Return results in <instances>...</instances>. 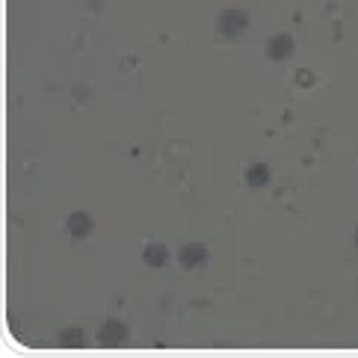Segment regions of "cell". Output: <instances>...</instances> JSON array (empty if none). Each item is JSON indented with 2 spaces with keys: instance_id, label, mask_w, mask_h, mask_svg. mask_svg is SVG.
I'll return each mask as SVG.
<instances>
[{
  "instance_id": "7",
  "label": "cell",
  "mask_w": 358,
  "mask_h": 358,
  "mask_svg": "<svg viewBox=\"0 0 358 358\" xmlns=\"http://www.w3.org/2000/svg\"><path fill=\"white\" fill-rule=\"evenodd\" d=\"M270 178H273V172H270V166L266 163H252L249 169H246V184L249 187H255V189H261V187H266L270 184Z\"/></svg>"
},
{
  "instance_id": "10",
  "label": "cell",
  "mask_w": 358,
  "mask_h": 358,
  "mask_svg": "<svg viewBox=\"0 0 358 358\" xmlns=\"http://www.w3.org/2000/svg\"><path fill=\"white\" fill-rule=\"evenodd\" d=\"M355 249H358V228H355Z\"/></svg>"
},
{
  "instance_id": "9",
  "label": "cell",
  "mask_w": 358,
  "mask_h": 358,
  "mask_svg": "<svg viewBox=\"0 0 358 358\" xmlns=\"http://www.w3.org/2000/svg\"><path fill=\"white\" fill-rule=\"evenodd\" d=\"M296 83H299V86H311V83H314V74H311L308 69H299V71H296Z\"/></svg>"
},
{
  "instance_id": "3",
  "label": "cell",
  "mask_w": 358,
  "mask_h": 358,
  "mask_svg": "<svg viewBox=\"0 0 358 358\" xmlns=\"http://www.w3.org/2000/svg\"><path fill=\"white\" fill-rule=\"evenodd\" d=\"M293 36H287V33H278V36H273L270 42H266V57H270L273 62H285V59H290L293 57Z\"/></svg>"
},
{
  "instance_id": "6",
  "label": "cell",
  "mask_w": 358,
  "mask_h": 358,
  "mask_svg": "<svg viewBox=\"0 0 358 358\" xmlns=\"http://www.w3.org/2000/svg\"><path fill=\"white\" fill-rule=\"evenodd\" d=\"M66 231H69L71 237L83 240V237L92 234V220H89L86 213H71L69 220H66Z\"/></svg>"
},
{
  "instance_id": "2",
  "label": "cell",
  "mask_w": 358,
  "mask_h": 358,
  "mask_svg": "<svg viewBox=\"0 0 358 358\" xmlns=\"http://www.w3.org/2000/svg\"><path fill=\"white\" fill-rule=\"evenodd\" d=\"M98 343L101 347H124L127 343V326L122 323V320H107V323L98 329Z\"/></svg>"
},
{
  "instance_id": "8",
  "label": "cell",
  "mask_w": 358,
  "mask_h": 358,
  "mask_svg": "<svg viewBox=\"0 0 358 358\" xmlns=\"http://www.w3.org/2000/svg\"><path fill=\"white\" fill-rule=\"evenodd\" d=\"M83 343H86L83 329H62L59 331V347H83Z\"/></svg>"
},
{
  "instance_id": "1",
  "label": "cell",
  "mask_w": 358,
  "mask_h": 358,
  "mask_svg": "<svg viewBox=\"0 0 358 358\" xmlns=\"http://www.w3.org/2000/svg\"><path fill=\"white\" fill-rule=\"evenodd\" d=\"M246 27H249V15L243 9H225V12H220V18H216V30H220L222 39H237Z\"/></svg>"
},
{
  "instance_id": "5",
  "label": "cell",
  "mask_w": 358,
  "mask_h": 358,
  "mask_svg": "<svg viewBox=\"0 0 358 358\" xmlns=\"http://www.w3.org/2000/svg\"><path fill=\"white\" fill-rule=\"evenodd\" d=\"M143 261L148 266H155V270H163V266L169 264V249H166L163 243H148L145 252H143Z\"/></svg>"
},
{
  "instance_id": "4",
  "label": "cell",
  "mask_w": 358,
  "mask_h": 358,
  "mask_svg": "<svg viewBox=\"0 0 358 358\" xmlns=\"http://www.w3.org/2000/svg\"><path fill=\"white\" fill-rule=\"evenodd\" d=\"M178 261H181L184 270H199V266H204V261H208V246H204V243H187L181 255H178Z\"/></svg>"
}]
</instances>
